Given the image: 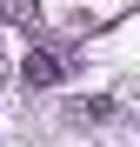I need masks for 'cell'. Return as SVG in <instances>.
<instances>
[{
  "instance_id": "6da1fadb",
  "label": "cell",
  "mask_w": 140,
  "mask_h": 147,
  "mask_svg": "<svg viewBox=\"0 0 140 147\" xmlns=\"http://www.w3.org/2000/svg\"><path fill=\"white\" fill-rule=\"evenodd\" d=\"M20 80H27V87H60V60L47 54V47H27V60H20Z\"/></svg>"
}]
</instances>
